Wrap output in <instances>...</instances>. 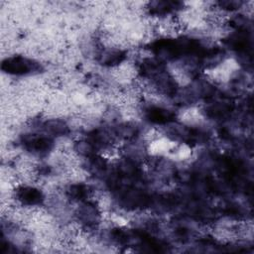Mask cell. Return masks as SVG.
<instances>
[{"label": "cell", "mask_w": 254, "mask_h": 254, "mask_svg": "<svg viewBox=\"0 0 254 254\" xmlns=\"http://www.w3.org/2000/svg\"><path fill=\"white\" fill-rule=\"evenodd\" d=\"M35 66L36 64H34L31 60L22 57L9 58L3 62V69H5L8 73L13 74L30 73L35 69Z\"/></svg>", "instance_id": "1"}, {"label": "cell", "mask_w": 254, "mask_h": 254, "mask_svg": "<svg viewBox=\"0 0 254 254\" xmlns=\"http://www.w3.org/2000/svg\"><path fill=\"white\" fill-rule=\"evenodd\" d=\"M17 197L22 203H26L29 205L40 204L44 197L42 192L35 188L32 187H22L17 191Z\"/></svg>", "instance_id": "2"}, {"label": "cell", "mask_w": 254, "mask_h": 254, "mask_svg": "<svg viewBox=\"0 0 254 254\" xmlns=\"http://www.w3.org/2000/svg\"><path fill=\"white\" fill-rule=\"evenodd\" d=\"M147 118L154 123L163 124L171 122L174 118V114L162 107H152L147 110Z\"/></svg>", "instance_id": "3"}]
</instances>
